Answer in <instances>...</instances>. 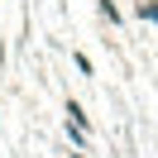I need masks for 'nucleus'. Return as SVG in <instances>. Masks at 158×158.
Returning a JSON list of instances; mask_svg holds the SVG:
<instances>
[{"label": "nucleus", "instance_id": "obj_2", "mask_svg": "<svg viewBox=\"0 0 158 158\" xmlns=\"http://www.w3.org/2000/svg\"><path fill=\"white\" fill-rule=\"evenodd\" d=\"M72 158H81V153H72Z\"/></svg>", "mask_w": 158, "mask_h": 158}, {"label": "nucleus", "instance_id": "obj_1", "mask_svg": "<svg viewBox=\"0 0 158 158\" xmlns=\"http://www.w3.org/2000/svg\"><path fill=\"white\" fill-rule=\"evenodd\" d=\"M134 10H139V15H144V19H153V24H158V0H139Z\"/></svg>", "mask_w": 158, "mask_h": 158}]
</instances>
